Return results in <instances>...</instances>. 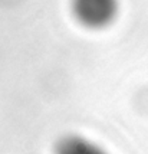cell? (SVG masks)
<instances>
[{
	"instance_id": "1",
	"label": "cell",
	"mask_w": 148,
	"mask_h": 154,
	"mask_svg": "<svg viewBox=\"0 0 148 154\" xmlns=\"http://www.w3.org/2000/svg\"><path fill=\"white\" fill-rule=\"evenodd\" d=\"M75 10L78 17L89 26H102L114 16V0H76Z\"/></svg>"
},
{
	"instance_id": "2",
	"label": "cell",
	"mask_w": 148,
	"mask_h": 154,
	"mask_svg": "<svg viewBox=\"0 0 148 154\" xmlns=\"http://www.w3.org/2000/svg\"><path fill=\"white\" fill-rule=\"evenodd\" d=\"M56 154H105L99 147L81 137H66L56 146Z\"/></svg>"
}]
</instances>
